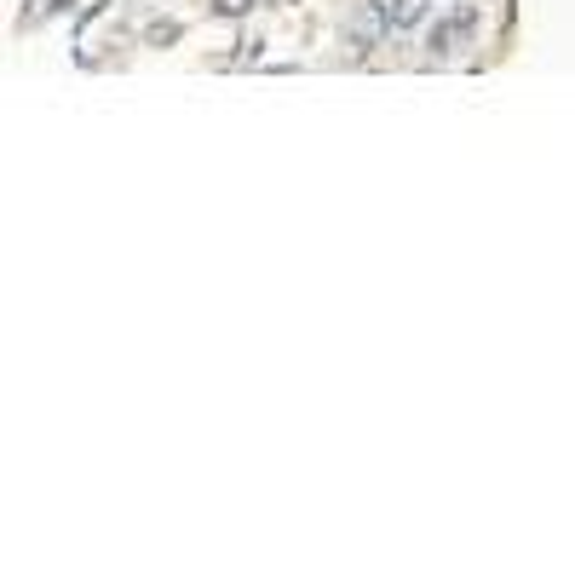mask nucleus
<instances>
[{
  "mask_svg": "<svg viewBox=\"0 0 575 575\" xmlns=\"http://www.w3.org/2000/svg\"><path fill=\"white\" fill-rule=\"evenodd\" d=\"M248 6H253V0H213V12H219V18H242Z\"/></svg>",
  "mask_w": 575,
  "mask_h": 575,
  "instance_id": "nucleus-4",
  "label": "nucleus"
},
{
  "mask_svg": "<svg viewBox=\"0 0 575 575\" xmlns=\"http://www.w3.org/2000/svg\"><path fill=\"white\" fill-rule=\"evenodd\" d=\"M150 41H156V46L179 41V23H150Z\"/></svg>",
  "mask_w": 575,
  "mask_h": 575,
  "instance_id": "nucleus-5",
  "label": "nucleus"
},
{
  "mask_svg": "<svg viewBox=\"0 0 575 575\" xmlns=\"http://www.w3.org/2000/svg\"><path fill=\"white\" fill-rule=\"evenodd\" d=\"M426 6H432V0H386L391 29H414V23H426Z\"/></svg>",
  "mask_w": 575,
  "mask_h": 575,
  "instance_id": "nucleus-3",
  "label": "nucleus"
},
{
  "mask_svg": "<svg viewBox=\"0 0 575 575\" xmlns=\"http://www.w3.org/2000/svg\"><path fill=\"white\" fill-rule=\"evenodd\" d=\"M391 29V12L386 6H363L357 18H351V52H368V46H380V35Z\"/></svg>",
  "mask_w": 575,
  "mask_h": 575,
  "instance_id": "nucleus-1",
  "label": "nucleus"
},
{
  "mask_svg": "<svg viewBox=\"0 0 575 575\" xmlns=\"http://www.w3.org/2000/svg\"><path fill=\"white\" fill-rule=\"evenodd\" d=\"M472 23H478V12H455L449 23H437L432 35H426V46H432V58H449L466 35H472Z\"/></svg>",
  "mask_w": 575,
  "mask_h": 575,
  "instance_id": "nucleus-2",
  "label": "nucleus"
}]
</instances>
